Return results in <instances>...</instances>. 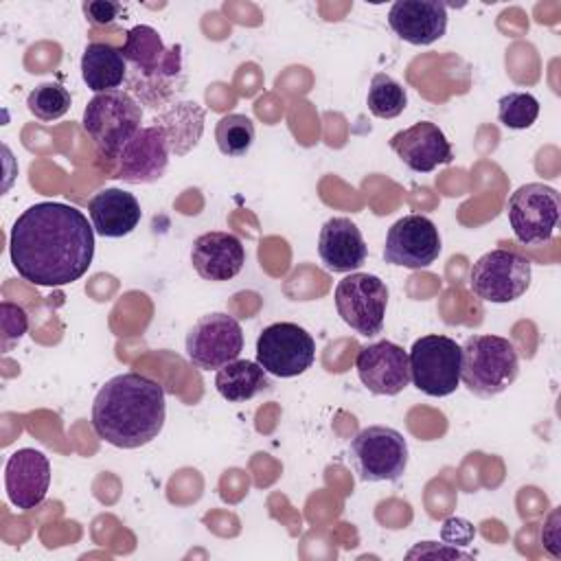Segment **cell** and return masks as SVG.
Here are the masks:
<instances>
[{
  "label": "cell",
  "mask_w": 561,
  "mask_h": 561,
  "mask_svg": "<svg viewBox=\"0 0 561 561\" xmlns=\"http://www.w3.org/2000/svg\"><path fill=\"white\" fill-rule=\"evenodd\" d=\"M541 546L550 557H554V559L561 557V511H559V506H554L550 511V515L546 517V522L541 526Z\"/></svg>",
  "instance_id": "31"
},
{
  "label": "cell",
  "mask_w": 561,
  "mask_h": 561,
  "mask_svg": "<svg viewBox=\"0 0 561 561\" xmlns=\"http://www.w3.org/2000/svg\"><path fill=\"white\" fill-rule=\"evenodd\" d=\"M186 357L199 370H219L239 359L243 351V331L237 318L213 311L202 316L186 333Z\"/></svg>",
  "instance_id": "12"
},
{
  "label": "cell",
  "mask_w": 561,
  "mask_h": 561,
  "mask_svg": "<svg viewBox=\"0 0 561 561\" xmlns=\"http://www.w3.org/2000/svg\"><path fill=\"white\" fill-rule=\"evenodd\" d=\"M121 53L131 66L125 79L129 83L127 92L136 94L138 103L156 110L182 90V46L167 48L156 28L147 24L129 28Z\"/></svg>",
  "instance_id": "3"
},
{
  "label": "cell",
  "mask_w": 561,
  "mask_h": 561,
  "mask_svg": "<svg viewBox=\"0 0 561 561\" xmlns=\"http://www.w3.org/2000/svg\"><path fill=\"white\" fill-rule=\"evenodd\" d=\"M127 61L118 48L103 42H92L83 48L81 77L94 94L118 90L127 79Z\"/></svg>",
  "instance_id": "22"
},
{
  "label": "cell",
  "mask_w": 561,
  "mask_h": 561,
  "mask_svg": "<svg viewBox=\"0 0 561 561\" xmlns=\"http://www.w3.org/2000/svg\"><path fill=\"white\" fill-rule=\"evenodd\" d=\"M70 103H72V96L61 83H39L26 96L28 112L44 123L61 118L70 110Z\"/></svg>",
  "instance_id": "27"
},
{
  "label": "cell",
  "mask_w": 561,
  "mask_h": 561,
  "mask_svg": "<svg viewBox=\"0 0 561 561\" xmlns=\"http://www.w3.org/2000/svg\"><path fill=\"white\" fill-rule=\"evenodd\" d=\"M392 33L414 46H430L447 31V7L438 0H397L388 11Z\"/></svg>",
  "instance_id": "18"
},
{
  "label": "cell",
  "mask_w": 561,
  "mask_h": 561,
  "mask_svg": "<svg viewBox=\"0 0 561 561\" xmlns=\"http://www.w3.org/2000/svg\"><path fill=\"white\" fill-rule=\"evenodd\" d=\"M533 265L530 261L506 248H495L482 254L469 272V287L471 291L495 305L513 302L526 294L530 287Z\"/></svg>",
  "instance_id": "7"
},
{
  "label": "cell",
  "mask_w": 561,
  "mask_h": 561,
  "mask_svg": "<svg viewBox=\"0 0 561 561\" xmlns=\"http://www.w3.org/2000/svg\"><path fill=\"white\" fill-rule=\"evenodd\" d=\"M440 539L445 546H454V548L469 546L476 539V526L465 517L451 515L440 526Z\"/></svg>",
  "instance_id": "30"
},
{
  "label": "cell",
  "mask_w": 561,
  "mask_h": 561,
  "mask_svg": "<svg viewBox=\"0 0 561 561\" xmlns=\"http://www.w3.org/2000/svg\"><path fill=\"white\" fill-rule=\"evenodd\" d=\"M440 250V234L434 221L425 215L410 213L390 226L386 234L383 259L390 265L423 270L438 259Z\"/></svg>",
  "instance_id": "14"
},
{
  "label": "cell",
  "mask_w": 561,
  "mask_h": 561,
  "mask_svg": "<svg viewBox=\"0 0 561 561\" xmlns=\"http://www.w3.org/2000/svg\"><path fill=\"white\" fill-rule=\"evenodd\" d=\"M83 13L90 24L105 26V24H112L123 13V4L107 2V0H90V2H83Z\"/></svg>",
  "instance_id": "32"
},
{
  "label": "cell",
  "mask_w": 561,
  "mask_h": 561,
  "mask_svg": "<svg viewBox=\"0 0 561 561\" xmlns=\"http://www.w3.org/2000/svg\"><path fill=\"white\" fill-rule=\"evenodd\" d=\"M0 327H2V351L7 353L13 342H18L28 329L26 311L9 300L0 302Z\"/></svg>",
  "instance_id": "29"
},
{
  "label": "cell",
  "mask_w": 561,
  "mask_h": 561,
  "mask_svg": "<svg viewBox=\"0 0 561 561\" xmlns=\"http://www.w3.org/2000/svg\"><path fill=\"white\" fill-rule=\"evenodd\" d=\"M156 125H160L167 131L171 153L184 156L188 153L202 131H204V110L197 103H175L160 116H156Z\"/></svg>",
  "instance_id": "24"
},
{
  "label": "cell",
  "mask_w": 561,
  "mask_h": 561,
  "mask_svg": "<svg viewBox=\"0 0 561 561\" xmlns=\"http://www.w3.org/2000/svg\"><path fill=\"white\" fill-rule=\"evenodd\" d=\"M164 416V388L140 373L114 375L99 388L92 403V430L118 449L151 443L162 432Z\"/></svg>",
  "instance_id": "2"
},
{
  "label": "cell",
  "mask_w": 561,
  "mask_h": 561,
  "mask_svg": "<svg viewBox=\"0 0 561 561\" xmlns=\"http://www.w3.org/2000/svg\"><path fill=\"white\" fill-rule=\"evenodd\" d=\"M88 213L96 234L118 239L129 234L142 217L138 199L123 188H103L88 202Z\"/></svg>",
  "instance_id": "21"
},
{
  "label": "cell",
  "mask_w": 561,
  "mask_h": 561,
  "mask_svg": "<svg viewBox=\"0 0 561 561\" xmlns=\"http://www.w3.org/2000/svg\"><path fill=\"white\" fill-rule=\"evenodd\" d=\"M519 375L515 346L500 335H471L460 346V381L476 397L504 392Z\"/></svg>",
  "instance_id": "4"
},
{
  "label": "cell",
  "mask_w": 561,
  "mask_h": 561,
  "mask_svg": "<svg viewBox=\"0 0 561 561\" xmlns=\"http://www.w3.org/2000/svg\"><path fill=\"white\" fill-rule=\"evenodd\" d=\"M414 557H445V559H471L469 552H462L460 548H454V546H447V548H436L434 541H423L419 546H414L410 552H408V559H414Z\"/></svg>",
  "instance_id": "33"
},
{
  "label": "cell",
  "mask_w": 561,
  "mask_h": 561,
  "mask_svg": "<svg viewBox=\"0 0 561 561\" xmlns=\"http://www.w3.org/2000/svg\"><path fill=\"white\" fill-rule=\"evenodd\" d=\"M539 116V101L530 92H508L497 101V118L508 129H528Z\"/></svg>",
  "instance_id": "28"
},
{
  "label": "cell",
  "mask_w": 561,
  "mask_h": 561,
  "mask_svg": "<svg viewBox=\"0 0 561 561\" xmlns=\"http://www.w3.org/2000/svg\"><path fill=\"white\" fill-rule=\"evenodd\" d=\"M215 140L224 156H245L254 142V123L245 114H226L217 121Z\"/></svg>",
  "instance_id": "26"
},
{
  "label": "cell",
  "mask_w": 561,
  "mask_h": 561,
  "mask_svg": "<svg viewBox=\"0 0 561 561\" xmlns=\"http://www.w3.org/2000/svg\"><path fill=\"white\" fill-rule=\"evenodd\" d=\"M388 145L399 156V160L416 173H430L436 167L449 164L454 160L451 145L443 129L430 121H419L397 131Z\"/></svg>",
  "instance_id": "17"
},
{
  "label": "cell",
  "mask_w": 561,
  "mask_h": 561,
  "mask_svg": "<svg viewBox=\"0 0 561 561\" xmlns=\"http://www.w3.org/2000/svg\"><path fill=\"white\" fill-rule=\"evenodd\" d=\"M169 138L160 125L140 127L121 149L114 160V169L107 178L123 180L127 184L158 182L169 167Z\"/></svg>",
  "instance_id": "13"
},
{
  "label": "cell",
  "mask_w": 561,
  "mask_h": 561,
  "mask_svg": "<svg viewBox=\"0 0 561 561\" xmlns=\"http://www.w3.org/2000/svg\"><path fill=\"white\" fill-rule=\"evenodd\" d=\"M410 381L427 397H447L460 383V344L447 335L430 333L414 340L410 353Z\"/></svg>",
  "instance_id": "8"
},
{
  "label": "cell",
  "mask_w": 561,
  "mask_h": 561,
  "mask_svg": "<svg viewBox=\"0 0 561 561\" xmlns=\"http://www.w3.org/2000/svg\"><path fill=\"white\" fill-rule=\"evenodd\" d=\"M333 298L337 316L353 331L366 337L381 333L388 307V287L379 276L351 272L337 283Z\"/></svg>",
  "instance_id": "10"
},
{
  "label": "cell",
  "mask_w": 561,
  "mask_h": 561,
  "mask_svg": "<svg viewBox=\"0 0 561 561\" xmlns=\"http://www.w3.org/2000/svg\"><path fill=\"white\" fill-rule=\"evenodd\" d=\"M191 263L204 280H230L245 263V248L232 232H204L193 241Z\"/></svg>",
  "instance_id": "19"
},
{
  "label": "cell",
  "mask_w": 561,
  "mask_h": 561,
  "mask_svg": "<svg viewBox=\"0 0 561 561\" xmlns=\"http://www.w3.org/2000/svg\"><path fill=\"white\" fill-rule=\"evenodd\" d=\"M355 368L359 381L373 394L394 397L410 386L408 353L390 340H379L362 346L355 357Z\"/></svg>",
  "instance_id": "15"
},
{
  "label": "cell",
  "mask_w": 561,
  "mask_h": 561,
  "mask_svg": "<svg viewBox=\"0 0 561 561\" xmlns=\"http://www.w3.org/2000/svg\"><path fill=\"white\" fill-rule=\"evenodd\" d=\"M348 458L362 482H397L408 467V443L394 427L368 425L353 436Z\"/></svg>",
  "instance_id": "6"
},
{
  "label": "cell",
  "mask_w": 561,
  "mask_h": 561,
  "mask_svg": "<svg viewBox=\"0 0 561 561\" xmlns=\"http://www.w3.org/2000/svg\"><path fill=\"white\" fill-rule=\"evenodd\" d=\"M366 105H368L370 114L377 118H397L408 105L405 88L390 75L377 72L370 79Z\"/></svg>",
  "instance_id": "25"
},
{
  "label": "cell",
  "mask_w": 561,
  "mask_h": 561,
  "mask_svg": "<svg viewBox=\"0 0 561 561\" xmlns=\"http://www.w3.org/2000/svg\"><path fill=\"white\" fill-rule=\"evenodd\" d=\"M9 254L24 280L39 287L70 285L92 265L94 228L75 206L37 202L15 219Z\"/></svg>",
  "instance_id": "1"
},
{
  "label": "cell",
  "mask_w": 561,
  "mask_h": 561,
  "mask_svg": "<svg viewBox=\"0 0 561 561\" xmlns=\"http://www.w3.org/2000/svg\"><path fill=\"white\" fill-rule=\"evenodd\" d=\"M316 342L311 333L296 322H274L256 337V362L274 377H298L311 368Z\"/></svg>",
  "instance_id": "11"
},
{
  "label": "cell",
  "mask_w": 561,
  "mask_h": 561,
  "mask_svg": "<svg viewBox=\"0 0 561 561\" xmlns=\"http://www.w3.org/2000/svg\"><path fill=\"white\" fill-rule=\"evenodd\" d=\"M4 486L11 504L20 511L39 506L50 486L48 456L33 447L13 451L4 467Z\"/></svg>",
  "instance_id": "16"
},
{
  "label": "cell",
  "mask_w": 561,
  "mask_h": 561,
  "mask_svg": "<svg viewBox=\"0 0 561 561\" xmlns=\"http://www.w3.org/2000/svg\"><path fill=\"white\" fill-rule=\"evenodd\" d=\"M217 392L230 403H243L252 397L272 388L267 373L259 366V362L234 359L221 366L215 375Z\"/></svg>",
  "instance_id": "23"
},
{
  "label": "cell",
  "mask_w": 561,
  "mask_h": 561,
  "mask_svg": "<svg viewBox=\"0 0 561 561\" xmlns=\"http://www.w3.org/2000/svg\"><path fill=\"white\" fill-rule=\"evenodd\" d=\"M318 256L329 272H353L366 263L368 248L348 217H331L320 228Z\"/></svg>",
  "instance_id": "20"
},
{
  "label": "cell",
  "mask_w": 561,
  "mask_h": 561,
  "mask_svg": "<svg viewBox=\"0 0 561 561\" xmlns=\"http://www.w3.org/2000/svg\"><path fill=\"white\" fill-rule=\"evenodd\" d=\"M508 224L513 234L524 245H543L552 239L559 217H561V199L557 188L528 182L511 193L506 202Z\"/></svg>",
  "instance_id": "9"
},
{
  "label": "cell",
  "mask_w": 561,
  "mask_h": 561,
  "mask_svg": "<svg viewBox=\"0 0 561 561\" xmlns=\"http://www.w3.org/2000/svg\"><path fill=\"white\" fill-rule=\"evenodd\" d=\"M142 107L127 90L94 94L83 110V129L99 160L114 162L125 142L140 129Z\"/></svg>",
  "instance_id": "5"
}]
</instances>
